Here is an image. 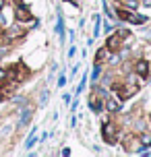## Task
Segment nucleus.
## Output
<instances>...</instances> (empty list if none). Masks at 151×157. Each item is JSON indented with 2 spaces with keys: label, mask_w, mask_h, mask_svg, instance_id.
Masks as SVG:
<instances>
[{
  "label": "nucleus",
  "mask_w": 151,
  "mask_h": 157,
  "mask_svg": "<svg viewBox=\"0 0 151 157\" xmlns=\"http://www.w3.org/2000/svg\"><path fill=\"white\" fill-rule=\"evenodd\" d=\"M103 139H106V143H110V145L116 143V126L112 124V122H106V126H103Z\"/></svg>",
  "instance_id": "1"
},
{
  "label": "nucleus",
  "mask_w": 151,
  "mask_h": 157,
  "mask_svg": "<svg viewBox=\"0 0 151 157\" xmlns=\"http://www.w3.org/2000/svg\"><path fill=\"white\" fill-rule=\"evenodd\" d=\"M116 15H118L122 21H130V23H145V21H147L145 17H137V15H133V13H128V10H120V8H118Z\"/></svg>",
  "instance_id": "2"
},
{
  "label": "nucleus",
  "mask_w": 151,
  "mask_h": 157,
  "mask_svg": "<svg viewBox=\"0 0 151 157\" xmlns=\"http://www.w3.org/2000/svg\"><path fill=\"white\" fill-rule=\"evenodd\" d=\"M137 72H139L141 77H147V72H149V62H145V60L137 62Z\"/></svg>",
  "instance_id": "3"
},
{
  "label": "nucleus",
  "mask_w": 151,
  "mask_h": 157,
  "mask_svg": "<svg viewBox=\"0 0 151 157\" xmlns=\"http://www.w3.org/2000/svg\"><path fill=\"white\" fill-rule=\"evenodd\" d=\"M29 120H31V108H25V110H23V116H21V120H19V126H25Z\"/></svg>",
  "instance_id": "4"
},
{
  "label": "nucleus",
  "mask_w": 151,
  "mask_h": 157,
  "mask_svg": "<svg viewBox=\"0 0 151 157\" xmlns=\"http://www.w3.org/2000/svg\"><path fill=\"white\" fill-rule=\"evenodd\" d=\"M17 19H19V21H31V15H29L25 8H17Z\"/></svg>",
  "instance_id": "5"
},
{
  "label": "nucleus",
  "mask_w": 151,
  "mask_h": 157,
  "mask_svg": "<svg viewBox=\"0 0 151 157\" xmlns=\"http://www.w3.org/2000/svg\"><path fill=\"white\" fill-rule=\"evenodd\" d=\"M106 108H108V112H118V110H120V103L116 101V99H108Z\"/></svg>",
  "instance_id": "6"
},
{
  "label": "nucleus",
  "mask_w": 151,
  "mask_h": 157,
  "mask_svg": "<svg viewBox=\"0 0 151 157\" xmlns=\"http://www.w3.org/2000/svg\"><path fill=\"white\" fill-rule=\"evenodd\" d=\"M151 145V134H143L141 136V149H147Z\"/></svg>",
  "instance_id": "7"
},
{
  "label": "nucleus",
  "mask_w": 151,
  "mask_h": 157,
  "mask_svg": "<svg viewBox=\"0 0 151 157\" xmlns=\"http://www.w3.org/2000/svg\"><path fill=\"white\" fill-rule=\"evenodd\" d=\"M118 41H120L118 35H112V37L108 39V44H106V46H108V48H116V46H118Z\"/></svg>",
  "instance_id": "8"
},
{
  "label": "nucleus",
  "mask_w": 151,
  "mask_h": 157,
  "mask_svg": "<svg viewBox=\"0 0 151 157\" xmlns=\"http://www.w3.org/2000/svg\"><path fill=\"white\" fill-rule=\"evenodd\" d=\"M89 105H91V110H93V112H99V110H102V105H99V103L95 101V97H91V101H89Z\"/></svg>",
  "instance_id": "9"
},
{
  "label": "nucleus",
  "mask_w": 151,
  "mask_h": 157,
  "mask_svg": "<svg viewBox=\"0 0 151 157\" xmlns=\"http://www.w3.org/2000/svg\"><path fill=\"white\" fill-rule=\"evenodd\" d=\"M48 97H50V93H48V91H44L41 97H40V105H46V103H48Z\"/></svg>",
  "instance_id": "10"
},
{
  "label": "nucleus",
  "mask_w": 151,
  "mask_h": 157,
  "mask_svg": "<svg viewBox=\"0 0 151 157\" xmlns=\"http://www.w3.org/2000/svg\"><path fill=\"white\" fill-rule=\"evenodd\" d=\"M33 143H35V132H33L31 136H29V141H27V145H25V147L29 149V147H33Z\"/></svg>",
  "instance_id": "11"
},
{
  "label": "nucleus",
  "mask_w": 151,
  "mask_h": 157,
  "mask_svg": "<svg viewBox=\"0 0 151 157\" xmlns=\"http://www.w3.org/2000/svg\"><path fill=\"white\" fill-rule=\"evenodd\" d=\"M8 31H10V33H8V35H19V33H21V31H19V27H10Z\"/></svg>",
  "instance_id": "12"
},
{
  "label": "nucleus",
  "mask_w": 151,
  "mask_h": 157,
  "mask_svg": "<svg viewBox=\"0 0 151 157\" xmlns=\"http://www.w3.org/2000/svg\"><path fill=\"white\" fill-rule=\"evenodd\" d=\"M126 4H128V6H133V8L139 6V2H137V0H126Z\"/></svg>",
  "instance_id": "13"
},
{
  "label": "nucleus",
  "mask_w": 151,
  "mask_h": 157,
  "mask_svg": "<svg viewBox=\"0 0 151 157\" xmlns=\"http://www.w3.org/2000/svg\"><path fill=\"white\" fill-rule=\"evenodd\" d=\"M0 78H6V71H2V68H0Z\"/></svg>",
  "instance_id": "14"
},
{
  "label": "nucleus",
  "mask_w": 151,
  "mask_h": 157,
  "mask_svg": "<svg viewBox=\"0 0 151 157\" xmlns=\"http://www.w3.org/2000/svg\"><path fill=\"white\" fill-rule=\"evenodd\" d=\"M143 4H145V6H147V8H151V0H145Z\"/></svg>",
  "instance_id": "15"
},
{
  "label": "nucleus",
  "mask_w": 151,
  "mask_h": 157,
  "mask_svg": "<svg viewBox=\"0 0 151 157\" xmlns=\"http://www.w3.org/2000/svg\"><path fill=\"white\" fill-rule=\"evenodd\" d=\"M2 6H4V0H0V8H2Z\"/></svg>",
  "instance_id": "16"
},
{
  "label": "nucleus",
  "mask_w": 151,
  "mask_h": 157,
  "mask_svg": "<svg viewBox=\"0 0 151 157\" xmlns=\"http://www.w3.org/2000/svg\"><path fill=\"white\" fill-rule=\"evenodd\" d=\"M2 56H4V52H2V50H0V58H2Z\"/></svg>",
  "instance_id": "17"
},
{
  "label": "nucleus",
  "mask_w": 151,
  "mask_h": 157,
  "mask_svg": "<svg viewBox=\"0 0 151 157\" xmlns=\"http://www.w3.org/2000/svg\"><path fill=\"white\" fill-rule=\"evenodd\" d=\"M2 97H4V95H2V93H0V101H2Z\"/></svg>",
  "instance_id": "18"
}]
</instances>
